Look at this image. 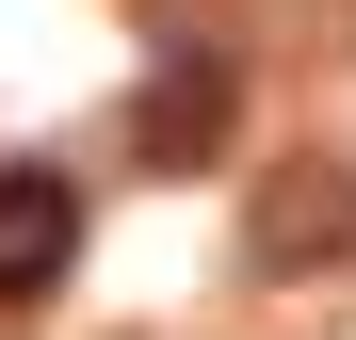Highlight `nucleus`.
I'll use <instances>...</instances> for the list:
<instances>
[{"label":"nucleus","instance_id":"nucleus-1","mask_svg":"<svg viewBox=\"0 0 356 340\" xmlns=\"http://www.w3.org/2000/svg\"><path fill=\"white\" fill-rule=\"evenodd\" d=\"M227 130H243V65H227L211 33H162V65L130 97V162H146V179H211Z\"/></svg>","mask_w":356,"mask_h":340},{"label":"nucleus","instance_id":"nucleus-2","mask_svg":"<svg viewBox=\"0 0 356 340\" xmlns=\"http://www.w3.org/2000/svg\"><path fill=\"white\" fill-rule=\"evenodd\" d=\"M356 259V162H275V179L243 195V275L259 292H308V275H340Z\"/></svg>","mask_w":356,"mask_h":340},{"label":"nucleus","instance_id":"nucleus-3","mask_svg":"<svg viewBox=\"0 0 356 340\" xmlns=\"http://www.w3.org/2000/svg\"><path fill=\"white\" fill-rule=\"evenodd\" d=\"M81 259V179L65 162H0V308H49Z\"/></svg>","mask_w":356,"mask_h":340}]
</instances>
